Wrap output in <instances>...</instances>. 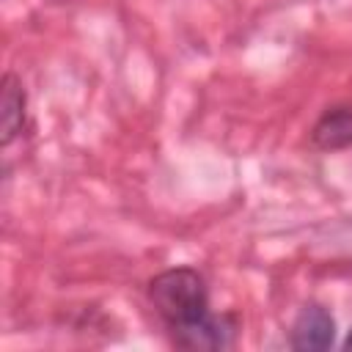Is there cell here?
I'll list each match as a JSON object with an SVG mask.
<instances>
[{
  "label": "cell",
  "instance_id": "1",
  "mask_svg": "<svg viewBox=\"0 0 352 352\" xmlns=\"http://www.w3.org/2000/svg\"><path fill=\"white\" fill-rule=\"evenodd\" d=\"M148 300L184 349H226L234 341L236 319L209 311V292L192 267L160 272L148 283Z\"/></svg>",
  "mask_w": 352,
  "mask_h": 352
},
{
  "label": "cell",
  "instance_id": "2",
  "mask_svg": "<svg viewBox=\"0 0 352 352\" xmlns=\"http://www.w3.org/2000/svg\"><path fill=\"white\" fill-rule=\"evenodd\" d=\"M336 341V322L322 305H305L292 324L294 349H327Z\"/></svg>",
  "mask_w": 352,
  "mask_h": 352
},
{
  "label": "cell",
  "instance_id": "3",
  "mask_svg": "<svg viewBox=\"0 0 352 352\" xmlns=\"http://www.w3.org/2000/svg\"><path fill=\"white\" fill-rule=\"evenodd\" d=\"M311 140L316 148L333 151L352 146V104H338L322 113V118L314 124Z\"/></svg>",
  "mask_w": 352,
  "mask_h": 352
},
{
  "label": "cell",
  "instance_id": "4",
  "mask_svg": "<svg viewBox=\"0 0 352 352\" xmlns=\"http://www.w3.org/2000/svg\"><path fill=\"white\" fill-rule=\"evenodd\" d=\"M25 126V91L14 74L3 80V146H8Z\"/></svg>",
  "mask_w": 352,
  "mask_h": 352
},
{
  "label": "cell",
  "instance_id": "5",
  "mask_svg": "<svg viewBox=\"0 0 352 352\" xmlns=\"http://www.w3.org/2000/svg\"><path fill=\"white\" fill-rule=\"evenodd\" d=\"M344 346H346V349H352V330L346 333V338H344Z\"/></svg>",
  "mask_w": 352,
  "mask_h": 352
}]
</instances>
